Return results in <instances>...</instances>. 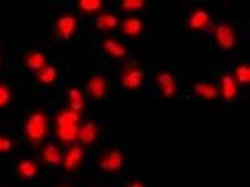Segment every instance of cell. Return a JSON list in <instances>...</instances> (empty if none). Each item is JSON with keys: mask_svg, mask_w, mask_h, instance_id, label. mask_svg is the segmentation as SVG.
<instances>
[{"mask_svg": "<svg viewBox=\"0 0 250 187\" xmlns=\"http://www.w3.org/2000/svg\"><path fill=\"white\" fill-rule=\"evenodd\" d=\"M80 115L72 110L63 111L57 117V136L62 142L70 143L78 137Z\"/></svg>", "mask_w": 250, "mask_h": 187, "instance_id": "cell-1", "label": "cell"}, {"mask_svg": "<svg viewBox=\"0 0 250 187\" xmlns=\"http://www.w3.org/2000/svg\"><path fill=\"white\" fill-rule=\"evenodd\" d=\"M25 133L32 143L40 142L47 133L48 120L41 112L32 114L25 125Z\"/></svg>", "mask_w": 250, "mask_h": 187, "instance_id": "cell-2", "label": "cell"}, {"mask_svg": "<svg viewBox=\"0 0 250 187\" xmlns=\"http://www.w3.org/2000/svg\"><path fill=\"white\" fill-rule=\"evenodd\" d=\"M124 161V155L121 151L113 149L102 157L99 163V166L105 172L114 173L121 169Z\"/></svg>", "mask_w": 250, "mask_h": 187, "instance_id": "cell-3", "label": "cell"}, {"mask_svg": "<svg viewBox=\"0 0 250 187\" xmlns=\"http://www.w3.org/2000/svg\"><path fill=\"white\" fill-rule=\"evenodd\" d=\"M216 39L218 44L224 50H229L235 45V35L230 26L222 24L216 29Z\"/></svg>", "mask_w": 250, "mask_h": 187, "instance_id": "cell-4", "label": "cell"}, {"mask_svg": "<svg viewBox=\"0 0 250 187\" xmlns=\"http://www.w3.org/2000/svg\"><path fill=\"white\" fill-rule=\"evenodd\" d=\"M76 18L72 15L62 16L57 21V28L59 34L64 40H69L76 31Z\"/></svg>", "mask_w": 250, "mask_h": 187, "instance_id": "cell-5", "label": "cell"}, {"mask_svg": "<svg viewBox=\"0 0 250 187\" xmlns=\"http://www.w3.org/2000/svg\"><path fill=\"white\" fill-rule=\"evenodd\" d=\"M88 89L92 97L97 100L105 98L107 94V82L103 76L92 77L88 84Z\"/></svg>", "mask_w": 250, "mask_h": 187, "instance_id": "cell-6", "label": "cell"}, {"mask_svg": "<svg viewBox=\"0 0 250 187\" xmlns=\"http://www.w3.org/2000/svg\"><path fill=\"white\" fill-rule=\"evenodd\" d=\"M156 83L164 96L167 97L174 96L176 91V82L172 74L167 72L160 73L156 77Z\"/></svg>", "mask_w": 250, "mask_h": 187, "instance_id": "cell-7", "label": "cell"}, {"mask_svg": "<svg viewBox=\"0 0 250 187\" xmlns=\"http://www.w3.org/2000/svg\"><path fill=\"white\" fill-rule=\"evenodd\" d=\"M84 150L80 145H74L69 149L65 155L63 160V166L66 170H73L76 169L82 160H83Z\"/></svg>", "mask_w": 250, "mask_h": 187, "instance_id": "cell-8", "label": "cell"}, {"mask_svg": "<svg viewBox=\"0 0 250 187\" xmlns=\"http://www.w3.org/2000/svg\"><path fill=\"white\" fill-rule=\"evenodd\" d=\"M144 73L142 69H131L122 77V83L129 89L140 88L143 83Z\"/></svg>", "mask_w": 250, "mask_h": 187, "instance_id": "cell-9", "label": "cell"}, {"mask_svg": "<svg viewBox=\"0 0 250 187\" xmlns=\"http://www.w3.org/2000/svg\"><path fill=\"white\" fill-rule=\"evenodd\" d=\"M42 158L47 165L57 166L62 163V153L56 145L48 144L42 150Z\"/></svg>", "mask_w": 250, "mask_h": 187, "instance_id": "cell-10", "label": "cell"}, {"mask_svg": "<svg viewBox=\"0 0 250 187\" xmlns=\"http://www.w3.org/2000/svg\"><path fill=\"white\" fill-rule=\"evenodd\" d=\"M98 134L97 126L93 122L86 123L79 131L78 137L83 144L90 145L94 143Z\"/></svg>", "mask_w": 250, "mask_h": 187, "instance_id": "cell-11", "label": "cell"}, {"mask_svg": "<svg viewBox=\"0 0 250 187\" xmlns=\"http://www.w3.org/2000/svg\"><path fill=\"white\" fill-rule=\"evenodd\" d=\"M222 95L223 98L227 100H233L237 95V87L236 81L231 75H227L222 79Z\"/></svg>", "mask_w": 250, "mask_h": 187, "instance_id": "cell-12", "label": "cell"}, {"mask_svg": "<svg viewBox=\"0 0 250 187\" xmlns=\"http://www.w3.org/2000/svg\"><path fill=\"white\" fill-rule=\"evenodd\" d=\"M209 16L207 12L202 9L196 10L191 15L188 20V25L193 29H203L209 23Z\"/></svg>", "mask_w": 250, "mask_h": 187, "instance_id": "cell-13", "label": "cell"}, {"mask_svg": "<svg viewBox=\"0 0 250 187\" xmlns=\"http://www.w3.org/2000/svg\"><path fill=\"white\" fill-rule=\"evenodd\" d=\"M45 56L42 52H33L28 55L25 59V65L29 69L33 71H40L42 68L45 67Z\"/></svg>", "mask_w": 250, "mask_h": 187, "instance_id": "cell-14", "label": "cell"}, {"mask_svg": "<svg viewBox=\"0 0 250 187\" xmlns=\"http://www.w3.org/2000/svg\"><path fill=\"white\" fill-rule=\"evenodd\" d=\"M144 24L141 20L136 18L128 19L123 25V31L129 37H137L143 31Z\"/></svg>", "mask_w": 250, "mask_h": 187, "instance_id": "cell-15", "label": "cell"}, {"mask_svg": "<svg viewBox=\"0 0 250 187\" xmlns=\"http://www.w3.org/2000/svg\"><path fill=\"white\" fill-rule=\"evenodd\" d=\"M119 25V19L111 13H104L96 20V26L99 29H112Z\"/></svg>", "mask_w": 250, "mask_h": 187, "instance_id": "cell-16", "label": "cell"}, {"mask_svg": "<svg viewBox=\"0 0 250 187\" xmlns=\"http://www.w3.org/2000/svg\"><path fill=\"white\" fill-rule=\"evenodd\" d=\"M104 49L115 58H122L125 56L126 50L124 45L113 39H108L104 43Z\"/></svg>", "mask_w": 250, "mask_h": 187, "instance_id": "cell-17", "label": "cell"}, {"mask_svg": "<svg viewBox=\"0 0 250 187\" xmlns=\"http://www.w3.org/2000/svg\"><path fill=\"white\" fill-rule=\"evenodd\" d=\"M195 93L207 100H213L218 96V89L213 85L206 83H197L194 85Z\"/></svg>", "mask_w": 250, "mask_h": 187, "instance_id": "cell-18", "label": "cell"}, {"mask_svg": "<svg viewBox=\"0 0 250 187\" xmlns=\"http://www.w3.org/2000/svg\"><path fill=\"white\" fill-rule=\"evenodd\" d=\"M19 173L25 179H32L37 174V165L32 160H23L20 162L18 166Z\"/></svg>", "mask_w": 250, "mask_h": 187, "instance_id": "cell-19", "label": "cell"}, {"mask_svg": "<svg viewBox=\"0 0 250 187\" xmlns=\"http://www.w3.org/2000/svg\"><path fill=\"white\" fill-rule=\"evenodd\" d=\"M69 100L71 109L78 113L84 107V100L81 91L78 88H73L69 92Z\"/></svg>", "mask_w": 250, "mask_h": 187, "instance_id": "cell-20", "label": "cell"}, {"mask_svg": "<svg viewBox=\"0 0 250 187\" xmlns=\"http://www.w3.org/2000/svg\"><path fill=\"white\" fill-rule=\"evenodd\" d=\"M57 69L51 65L42 68L38 73L39 80L45 85H51V84L54 83L55 81L57 80Z\"/></svg>", "mask_w": 250, "mask_h": 187, "instance_id": "cell-21", "label": "cell"}, {"mask_svg": "<svg viewBox=\"0 0 250 187\" xmlns=\"http://www.w3.org/2000/svg\"><path fill=\"white\" fill-rule=\"evenodd\" d=\"M82 10L88 13L98 11L101 8L102 2L100 0H81L79 2Z\"/></svg>", "mask_w": 250, "mask_h": 187, "instance_id": "cell-22", "label": "cell"}, {"mask_svg": "<svg viewBox=\"0 0 250 187\" xmlns=\"http://www.w3.org/2000/svg\"><path fill=\"white\" fill-rule=\"evenodd\" d=\"M236 79L240 83L247 84L250 82V68L247 65H242L236 69Z\"/></svg>", "mask_w": 250, "mask_h": 187, "instance_id": "cell-23", "label": "cell"}, {"mask_svg": "<svg viewBox=\"0 0 250 187\" xmlns=\"http://www.w3.org/2000/svg\"><path fill=\"white\" fill-rule=\"evenodd\" d=\"M144 2L141 0H128L122 2L121 7L126 11H138L144 7Z\"/></svg>", "mask_w": 250, "mask_h": 187, "instance_id": "cell-24", "label": "cell"}, {"mask_svg": "<svg viewBox=\"0 0 250 187\" xmlns=\"http://www.w3.org/2000/svg\"><path fill=\"white\" fill-rule=\"evenodd\" d=\"M11 100V92L6 85L0 84V107H3Z\"/></svg>", "mask_w": 250, "mask_h": 187, "instance_id": "cell-25", "label": "cell"}, {"mask_svg": "<svg viewBox=\"0 0 250 187\" xmlns=\"http://www.w3.org/2000/svg\"><path fill=\"white\" fill-rule=\"evenodd\" d=\"M13 145V142L9 139L0 136V153H6L11 150Z\"/></svg>", "mask_w": 250, "mask_h": 187, "instance_id": "cell-26", "label": "cell"}, {"mask_svg": "<svg viewBox=\"0 0 250 187\" xmlns=\"http://www.w3.org/2000/svg\"><path fill=\"white\" fill-rule=\"evenodd\" d=\"M127 187H146L143 182L140 181V180H134L132 183L129 184V186Z\"/></svg>", "mask_w": 250, "mask_h": 187, "instance_id": "cell-27", "label": "cell"}, {"mask_svg": "<svg viewBox=\"0 0 250 187\" xmlns=\"http://www.w3.org/2000/svg\"><path fill=\"white\" fill-rule=\"evenodd\" d=\"M60 187H70L69 186H60Z\"/></svg>", "mask_w": 250, "mask_h": 187, "instance_id": "cell-28", "label": "cell"}]
</instances>
